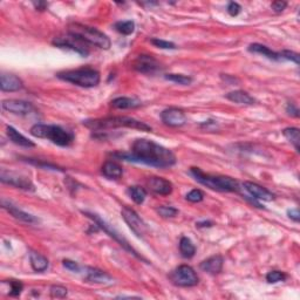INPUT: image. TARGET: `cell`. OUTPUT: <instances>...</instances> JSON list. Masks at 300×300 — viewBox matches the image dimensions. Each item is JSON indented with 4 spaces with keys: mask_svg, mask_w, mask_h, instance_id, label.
Masks as SVG:
<instances>
[{
    "mask_svg": "<svg viewBox=\"0 0 300 300\" xmlns=\"http://www.w3.org/2000/svg\"><path fill=\"white\" fill-rule=\"evenodd\" d=\"M114 156L120 160L156 168H169L176 163V156L172 150L144 138L134 142L130 153H116Z\"/></svg>",
    "mask_w": 300,
    "mask_h": 300,
    "instance_id": "6da1fadb",
    "label": "cell"
},
{
    "mask_svg": "<svg viewBox=\"0 0 300 300\" xmlns=\"http://www.w3.org/2000/svg\"><path fill=\"white\" fill-rule=\"evenodd\" d=\"M85 125L94 129V130H102V129H115V128H130L137 129L141 131H150L151 127L144 122L135 120L133 118L128 116H112V118L96 119V120H90L83 122Z\"/></svg>",
    "mask_w": 300,
    "mask_h": 300,
    "instance_id": "7a4b0ae2",
    "label": "cell"
},
{
    "mask_svg": "<svg viewBox=\"0 0 300 300\" xmlns=\"http://www.w3.org/2000/svg\"><path fill=\"white\" fill-rule=\"evenodd\" d=\"M191 175L197 182L206 188L222 192H235L240 188V184L235 179L227 176H215L203 173L199 168H191Z\"/></svg>",
    "mask_w": 300,
    "mask_h": 300,
    "instance_id": "3957f363",
    "label": "cell"
},
{
    "mask_svg": "<svg viewBox=\"0 0 300 300\" xmlns=\"http://www.w3.org/2000/svg\"><path fill=\"white\" fill-rule=\"evenodd\" d=\"M34 137L46 138L61 147H67L74 141V135L66 129L54 124H35L31 128Z\"/></svg>",
    "mask_w": 300,
    "mask_h": 300,
    "instance_id": "277c9868",
    "label": "cell"
},
{
    "mask_svg": "<svg viewBox=\"0 0 300 300\" xmlns=\"http://www.w3.org/2000/svg\"><path fill=\"white\" fill-rule=\"evenodd\" d=\"M68 33L80 39L87 45H93L102 50H108L112 45L109 38L103 32L96 30L94 27H89V26L73 24L69 26Z\"/></svg>",
    "mask_w": 300,
    "mask_h": 300,
    "instance_id": "5b68a950",
    "label": "cell"
},
{
    "mask_svg": "<svg viewBox=\"0 0 300 300\" xmlns=\"http://www.w3.org/2000/svg\"><path fill=\"white\" fill-rule=\"evenodd\" d=\"M59 79L85 88H92L100 83V73L90 67L64 70L57 74Z\"/></svg>",
    "mask_w": 300,
    "mask_h": 300,
    "instance_id": "8992f818",
    "label": "cell"
},
{
    "mask_svg": "<svg viewBox=\"0 0 300 300\" xmlns=\"http://www.w3.org/2000/svg\"><path fill=\"white\" fill-rule=\"evenodd\" d=\"M173 284L180 288H191L198 284V276L195 270L189 265H180L176 267L169 275Z\"/></svg>",
    "mask_w": 300,
    "mask_h": 300,
    "instance_id": "52a82bcc",
    "label": "cell"
},
{
    "mask_svg": "<svg viewBox=\"0 0 300 300\" xmlns=\"http://www.w3.org/2000/svg\"><path fill=\"white\" fill-rule=\"evenodd\" d=\"M82 214H83V215H86V216H87V217L92 218V219H93V221H94V222H95V223H96V224H98V225H99V227H100V228H101V229H102V230L106 232V234H108V235H109V236H111L112 238H114V240H115L116 241H118V243H120V245H121V246H123L125 250H128V251H129V252H131V253H133L135 257H137V258H138V259H142V260H146V259H144V258H143V257H142V256H140V254H138V253L136 252V251H135V250L133 249V247H131V246H130V244H129V243H128V240H125V238H123V237H122V235H120V234H119V232H118V231H116V230H115V229L112 227V225H109V224L107 223V222H106V221H103V219H102L101 217H99V216H98V215H95V214H92V212H88V211H82Z\"/></svg>",
    "mask_w": 300,
    "mask_h": 300,
    "instance_id": "ba28073f",
    "label": "cell"
},
{
    "mask_svg": "<svg viewBox=\"0 0 300 300\" xmlns=\"http://www.w3.org/2000/svg\"><path fill=\"white\" fill-rule=\"evenodd\" d=\"M121 215L125 223L128 224V227L130 228V230L133 231L137 237L143 238L147 232V225L142 221L140 216H138L133 209L128 208V206H124V208L122 209Z\"/></svg>",
    "mask_w": 300,
    "mask_h": 300,
    "instance_id": "9c48e42d",
    "label": "cell"
},
{
    "mask_svg": "<svg viewBox=\"0 0 300 300\" xmlns=\"http://www.w3.org/2000/svg\"><path fill=\"white\" fill-rule=\"evenodd\" d=\"M53 45L60 48H68V50L76 52V53H79L82 57H87L89 54L88 45L69 33L68 37H59L54 39Z\"/></svg>",
    "mask_w": 300,
    "mask_h": 300,
    "instance_id": "30bf717a",
    "label": "cell"
},
{
    "mask_svg": "<svg viewBox=\"0 0 300 300\" xmlns=\"http://www.w3.org/2000/svg\"><path fill=\"white\" fill-rule=\"evenodd\" d=\"M0 180H1L2 183H6V184L15 186V188L34 191V185H33V183L31 182V180L26 176L19 175V174L2 170L1 175H0Z\"/></svg>",
    "mask_w": 300,
    "mask_h": 300,
    "instance_id": "8fae6325",
    "label": "cell"
},
{
    "mask_svg": "<svg viewBox=\"0 0 300 300\" xmlns=\"http://www.w3.org/2000/svg\"><path fill=\"white\" fill-rule=\"evenodd\" d=\"M133 67L137 72L143 74H154L161 69V64L154 57L148 56V54H142L138 56L136 60L134 61Z\"/></svg>",
    "mask_w": 300,
    "mask_h": 300,
    "instance_id": "7c38bea8",
    "label": "cell"
},
{
    "mask_svg": "<svg viewBox=\"0 0 300 300\" xmlns=\"http://www.w3.org/2000/svg\"><path fill=\"white\" fill-rule=\"evenodd\" d=\"M161 119L164 124L169 127H182L186 123V116L182 109L179 108H169L161 113Z\"/></svg>",
    "mask_w": 300,
    "mask_h": 300,
    "instance_id": "4fadbf2b",
    "label": "cell"
},
{
    "mask_svg": "<svg viewBox=\"0 0 300 300\" xmlns=\"http://www.w3.org/2000/svg\"><path fill=\"white\" fill-rule=\"evenodd\" d=\"M1 107L4 111L17 115H27L33 111L32 103L22 100H5L1 103Z\"/></svg>",
    "mask_w": 300,
    "mask_h": 300,
    "instance_id": "5bb4252c",
    "label": "cell"
},
{
    "mask_svg": "<svg viewBox=\"0 0 300 300\" xmlns=\"http://www.w3.org/2000/svg\"><path fill=\"white\" fill-rule=\"evenodd\" d=\"M147 186L154 193L161 196H168L173 192V183L162 177H149L147 180Z\"/></svg>",
    "mask_w": 300,
    "mask_h": 300,
    "instance_id": "9a60e30c",
    "label": "cell"
},
{
    "mask_svg": "<svg viewBox=\"0 0 300 300\" xmlns=\"http://www.w3.org/2000/svg\"><path fill=\"white\" fill-rule=\"evenodd\" d=\"M243 186L253 198L260 199V201H265V202H271L275 199V195H273L270 190H267L262 185L257 184V183L244 182Z\"/></svg>",
    "mask_w": 300,
    "mask_h": 300,
    "instance_id": "2e32d148",
    "label": "cell"
},
{
    "mask_svg": "<svg viewBox=\"0 0 300 300\" xmlns=\"http://www.w3.org/2000/svg\"><path fill=\"white\" fill-rule=\"evenodd\" d=\"M24 87L21 79L14 74H1L0 77V88L2 92H18Z\"/></svg>",
    "mask_w": 300,
    "mask_h": 300,
    "instance_id": "e0dca14e",
    "label": "cell"
},
{
    "mask_svg": "<svg viewBox=\"0 0 300 300\" xmlns=\"http://www.w3.org/2000/svg\"><path fill=\"white\" fill-rule=\"evenodd\" d=\"M223 257L219 256V254H216V256L209 257L208 259L203 260L199 267H201V270L204 271V272L210 273V275H218V273L222 272V270H223Z\"/></svg>",
    "mask_w": 300,
    "mask_h": 300,
    "instance_id": "ac0fdd59",
    "label": "cell"
},
{
    "mask_svg": "<svg viewBox=\"0 0 300 300\" xmlns=\"http://www.w3.org/2000/svg\"><path fill=\"white\" fill-rule=\"evenodd\" d=\"M85 279L89 283L94 284H111L113 283V278L107 272L94 267H86L85 269Z\"/></svg>",
    "mask_w": 300,
    "mask_h": 300,
    "instance_id": "d6986e66",
    "label": "cell"
},
{
    "mask_svg": "<svg viewBox=\"0 0 300 300\" xmlns=\"http://www.w3.org/2000/svg\"><path fill=\"white\" fill-rule=\"evenodd\" d=\"M2 208L6 209V210H7L9 214L13 216V217L19 219V221H21V222H25V223L34 224V223H38V222H39V219L35 218L33 215L27 214V212H25V211L20 210V209L15 208L14 205H12L11 203H7L5 201V199L2 201Z\"/></svg>",
    "mask_w": 300,
    "mask_h": 300,
    "instance_id": "ffe728a7",
    "label": "cell"
},
{
    "mask_svg": "<svg viewBox=\"0 0 300 300\" xmlns=\"http://www.w3.org/2000/svg\"><path fill=\"white\" fill-rule=\"evenodd\" d=\"M101 173L103 176H106L109 180H119L123 174V170L119 163L114 162V161H107L102 166Z\"/></svg>",
    "mask_w": 300,
    "mask_h": 300,
    "instance_id": "44dd1931",
    "label": "cell"
},
{
    "mask_svg": "<svg viewBox=\"0 0 300 300\" xmlns=\"http://www.w3.org/2000/svg\"><path fill=\"white\" fill-rule=\"evenodd\" d=\"M6 133H7V136L9 140H11L13 143L18 144V146L26 147V148H32L35 146L33 142L28 140L27 137H25L24 135L19 133L17 129L11 127V125H7V127H6Z\"/></svg>",
    "mask_w": 300,
    "mask_h": 300,
    "instance_id": "7402d4cb",
    "label": "cell"
},
{
    "mask_svg": "<svg viewBox=\"0 0 300 300\" xmlns=\"http://www.w3.org/2000/svg\"><path fill=\"white\" fill-rule=\"evenodd\" d=\"M249 51L251 53H256V54H260V56L267 58L270 60H275V61H280L282 60V57H280V53H277V52L271 51L269 47L264 46V45L260 44H251L249 46Z\"/></svg>",
    "mask_w": 300,
    "mask_h": 300,
    "instance_id": "603a6c76",
    "label": "cell"
},
{
    "mask_svg": "<svg viewBox=\"0 0 300 300\" xmlns=\"http://www.w3.org/2000/svg\"><path fill=\"white\" fill-rule=\"evenodd\" d=\"M112 107L116 109H131V108H137L141 106V101H138L137 99L134 98H116L111 102Z\"/></svg>",
    "mask_w": 300,
    "mask_h": 300,
    "instance_id": "cb8c5ba5",
    "label": "cell"
},
{
    "mask_svg": "<svg viewBox=\"0 0 300 300\" xmlns=\"http://www.w3.org/2000/svg\"><path fill=\"white\" fill-rule=\"evenodd\" d=\"M227 99L230 100V101L235 102V103H240V105H253L256 102L252 96L250 94H247L246 92H243V90H235V92L229 93L227 95Z\"/></svg>",
    "mask_w": 300,
    "mask_h": 300,
    "instance_id": "d4e9b609",
    "label": "cell"
},
{
    "mask_svg": "<svg viewBox=\"0 0 300 300\" xmlns=\"http://www.w3.org/2000/svg\"><path fill=\"white\" fill-rule=\"evenodd\" d=\"M30 262L31 266L35 272H44L48 269V259L46 257H44L43 254L34 252L32 251L30 253Z\"/></svg>",
    "mask_w": 300,
    "mask_h": 300,
    "instance_id": "484cf974",
    "label": "cell"
},
{
    "mask_svg": "<svg viewBox=\"0 0 300 300\" xmlns=\"http://www.w3.org/2000/svg\"><path fill=\"white\" fill-rule=\"evenodd\" d=\"M180 251L184 258H192L196 253V247L189 238L182 237L180 240Z\"/></svg>",
    "mask_w": 300,
    "mask_h": 300,
    "instance_id": "4316f807",
    "label": "cell"
},
{
    "mask_svg": "<svg viewBox=\"0 0 300 300\" xmlns=\"http://www.w3.org/2000/svg\"><path fill=\"white\" fill-rule=\"evenodd\" d=\"M283 135L286 138H288L290 142H291L293 146H295L296 150L299 151V143H300V131H299V129L295 128V127L285 128L283 130Z\"/></svg>",
    "mask_w": 300,
    "mask_h": 300,
    "instance_id": "83f0119b",
    "label": "cell"
},
{
    "mask_svg": "<svg viewBox=\"0 0 300 300\" xmlns=\"http://www.w3.org/2000/svg\"><path fill=\"white\" fill-rule=\"evenodd\" d=\"M128 193L129 196H130V198L133 199L136 204H142L147 197L146 189H143L142 186H138V185L130 186V188L128 189Z\"/></svg>",
    "mask_w": 300,
    "mask_h": 300,
    "instance_id": "f1b7e54d",
    "label": "cell"
},
{
    "mask_svg": "<svg viewBox=\"0 0 300 300\" xmlns=\"http://www.w3.org/2000/svg\"><path fill=\"white\" fill-rule=\"evenodd\" d=\"M115 30L119 32V33L123 34V35H129L131 33H134L135 31V24L134 21L128 20V21H118L114 25Z\"/></svg>",
    "mask_w": 300,
    "mask_h": 300,
    "instance_id": "f546056e",
    "label": "cell"
},
{
    "mask_svg": "<svg viewBox=\"0 0 300 300\" xmlns=\"http://www.w3.org/2000/svg\"><path fill=\"white\" fill-rule=\"evenodd\" d=\"M164 77H166L167 80H169V81L179 83V85H182V86H188L192 82L191 77L182 75V74H167Z\"/></svg>",
    "mask_w": 300,
    "mask_h": 300,
    "instance_id": "4dcf8cb0",
    "label": "cell"
},
{
    "mask_svg": "<svg viewBox=\"0 0 300 300\" xmlns=\"http://www.w3.org/2000/svg\"><path fill=\"white\" fill-rule=\"evenodd\" d=\"M286 278H288V276H286L284 272H282V271H271V272H269L266 275V280L270 284L284 282Z\"/></svg>",
    "mask_w": 300,
    "mask_h": 300,
    "instance_id": "1f68e13d",
    "label": "cell"
},
{
    "mask_svg": "<svg viewBox=\"0 0 300 300\" xmlns=\"http://www.w3.org/2000/svg\"><path fill=\"white\" fill-rule=\"evenodd\" d=\"M51 297L52 298H57V299H62L67 297V289L63 288L61 285H53L51 288Z\"/></svg>",
    "mask_w": 300,
    "mask_h": 300,
    "instance_id": "d6a6232c",
    "label": "cell"
},
{
    "mask_svg": "<svg viewBox=\"0 0 300 300\" xmlns=\"http://www.w3.org/2000/svg\"><path fill=\"white\" fill-rule=\"evenodd\" d=\"M185 198L186 201L191 203H199L204 199V193H203V191H201L199 189H193L185 196Z\"/></svg>",
    "mask_w": 300,
    "mask_h": 300,
    "instance_id": "836d02e7",
    "label": "cell"
},
{
    "mask_svg": "<svg viewBox=\"0 0 300 300\" xmlns=\"http://www.w3.org/2000/svg\"><path fill=\"white\" fill-rule=\"evenodd\" d=\"M150 43L154 45V46L162 48V50H175L176 45L174 43H170V41H166L162 40V39H151Z\"/></svg>",
    "mask_w": 300,
    "mask_h": 300,
    "instance_id": "e575fe53",
    "label": "cell"
},
{
    "mask_svg": "<svg viewBox=\"0 0 300 300\" xmlns=\"http://www.w3.org/2000/svg\"><path fill=\"white\" fill-rule=\"evenodd\" d=\"M157 212L164 218H170L179 214V210L173 208V206H160V208L157 209Z\"/></svg>",
    "mask_w": 300,
    "mask_h": 300,
    "instance_id": "d590c367",
    "label": "cell"
},
{
    "mask_svg": "<svg viewBox=\"0 0 300 300\" xmlns=\"http://www.w3.org/2000/svg\"><path fill=\"white\" fill-rule=\"evenodd\" d=\"M280 53V57H282V60H289V61H293V62L299 64L300 62V57L298 53H296V52H292V51H283V52H279Z\"/></svg>",
    "mask_w": 300,
    "mask_h": 300,
    "instance_id": "8d00e7d4",
    "label": "cell"
},
{
    "mask_svg": "<svg viewBox=\"0 0 300 300\" xmlns=\"http://www.w3.org/2000/svg\"><path fill=\"white\" fill-rule=\"evenodd\" d=\"M9 286H11V292H9V296L12 297H17L21 293L22 291V284L20 282H18V280H11V282H8Z\"/></svg>",
    "mask_w": 300,
    "mask_h": 300,
    "instance_id": "74e56055",
    "label": "cell"
},
{
    "mask_svg": "<svg viewBox=\"0 0 300 300\" xmlns=\"http://www.w3.org/2000/svg\"><path fill=\"white\" fill-rule=\"evenodd\" d=\"M240 9H241V7L238 2L231 1L230 4L228 5V12H229V14L232 15V17H236V15L240 14Z\"/></svg>",
    "mask_w": 300,
    "mask_h": 300,
    "instance_id": "f35d334b",
    "label": "cell"
},
{
    "mask_svg": "<svg viewBox=\"0 0 300 300\" xmlns=\"http://www.w3.org/2000/svg\"><path fill=\"white\" fill-rule=\"evenodd\" d=\"M62 263H63V266L66 267V269L73 271V272H80V270H81V267L79 266V264L73 262V260H70V259H64Z\"/></svg>",
    "mask_w": 300,
    "mask_h": 300,
    "instance_id": "ab89813d",
    "label": "cell"
},
{
    "mask_svg": "<svg viewBox=\"0 0 300 300\" xmlns=\"http://www.w3.org/2000/svg\"><path fill=\"white\" fill-rule=\"evenodd\" d=\"M286 6H288V2L286 1H275L272 2L271 7H272V9L276 13H282L284 9L286 8Z\"/></svg>",
    "mask_w": 300,
    "mask_h": 300,
    "instance_id": "60d3db41",
    "label": "cell"
},
{
    "mask_svg": "<svg viewBox=\"0 0 300 300\" xmlns=\"http://www.w3.org/2000/svg\"><path fill=\"white\" fill-rule=\"evenodd\" d=\"M286 112H288L290 115L295 116V118H298V116H299L298 108H297L296 106L293 105V103H288V107H286Z\"/></svg>",
    "mask_w": 300,
    "mask_h": 300,
    "instance_id": "b9f144b4",
    "label": "cell"
},
{
    "mask_svg": "<svg viewBox=\"0 0 300 300\" xmlns=\"http://www.w3.org/2000/svg\"><path fill=\"white\" fill-rule=\"evenodd\" d=\"M288 215H289V217L292 219V221L299 222V219H300V212H299L298 209H291V210H289V211H288Z\"/></svg>",
    "mask_w": 300,
    "mask_h": 300,
    "instance_id": "7bdbcfd3",
    "label": "cell"
},
{
    "mask_svg": "<svg viewBox=\"0 0 300 300\" xmlns=\"http://www.w3.org/2000/svg\"><path fill=\"white\" fill-rule=\"evenodd\" d=\"M34 6L38 9H40V11H44L45 7L47 6V4H46V2H34Z\"/></svg>",
    "mask_w": 300,
    "mask_h": 300,
    "instance_id": "ee69618b",
    "label": "cell"
},
{
    "mask_svg": "<svg viewBox=\"0 0 300 300\" xmlns=\"http://www.w3.org/2000/svg\"><path fill=\"white\" fill-rule=\"evenodd\" d=\"M196 225H197L198 228H201V227H211L212 223H210V222H204V223H198V224H196Z\"/></svg>",
    "mask_w": 300,
    "mask_h": 300,
    "instance_id": "f6af8a7d",
    "label": "cell"
}]
</instances>
